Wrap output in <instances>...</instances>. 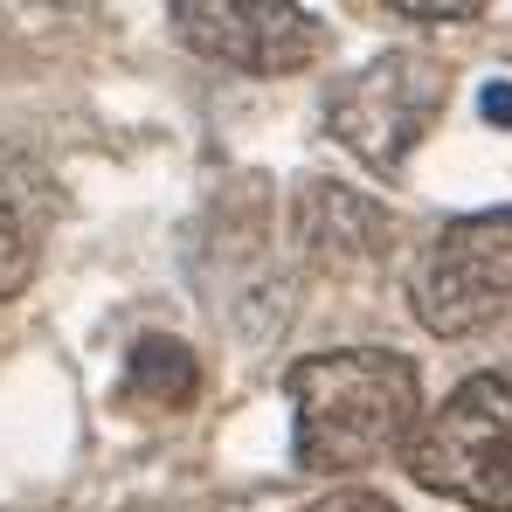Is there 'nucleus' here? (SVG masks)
<instances>
[{
  "mask_svg": "<svg viewBox=\"0 0 512 512\" xmlns=\"http://www.w3.org/2000/svg\"><path fill=\"white\" fill-rule=\"evenodd\" d=\"M125 388H132L139 402H153V409H180V402H194L201 367H194V353L180 340L146 333V340L132 346V360H125Z\"/></svg>",
  "mask_w": 512,
  "mask_h": 512,
  "instance_id": "nucleus-7",
  "label": "nucleus"
},
{
  "mask_svg": "<svg viewBox=\"0 0 512 512\" xmlns=\"http://www.w3.org/2000/svg\"><path fill=\"white\" fill-rule=\"evenodd\" d=\"M291 395V450L298 471H367L388 450H402L423 423V381L416 360L388 346H333L305 353L284 374Z\"/></svg>",
  "mask_w": 512,
  "mask_h": 512,
  "instance_id": "nucleus-1",
  "label": "nucleus"
},
{
  "mask_svg": "<svg viewBox=\"0 0 512 512\" xmlns=\"http://www.w3.org/2000/svg\"><path fill=\"white\" fill-rule=\"evenodd\" d=\"M305 512H402V506H388L381 492H333V499H319V506H305Z\"/></svg>",
  "mask_w": 512,
  "mask_h": 512,
  "instance_id": "nucleus-10",
  "label": "nucleus"
},
{
  "mask_svg": "<svg viewBox=\"0 0 512 512\" xmlns=\"http://www.w3.org/2000/svg\"><path fill=\"white\" fill-rule=\"evenodd\" d=\"M298 243L319 263H367L388 243V215L340 180H305L298 187Z\"/></svg>",
  "mask_w": 512,
  "mask_h": 512,
  "instance_id": "nucleus-6",
  "label": "nucleus"
},
{
  "mask_svg": "<svg viewBox=\"0 0 512 512\" xmlns=\"http://www.w3.org/2000/svg\"><path fill=\"white\" fill-rule=\"evenodd\" d=\"M409 450V478L471 512H512V374H471L429 409Z\"/></svg>",
  "mask_w": 512,
  "mask_h": 512,
  "instance_id": "nucleus-2",
  "label": "nucleus"
},
{
  "mask_svg": "<svg viewBox=\"0 0 512 512\" xmlns=\"http://www.w3.org/2000/svg\"><path fill=\"white\" fill-rule=\"evenodd\" d=\"M409 305L436 340H464L512 305V208L457 215L409 263Z\"/></svg>",
  "mask_w": 512,
  "mask_h": 512,
  "instance_id": "nucleus-4",
  "label": "nucleus"
},
{
  "mask_svg": "<svg viewBox=\"0 0 512 512\" xmlns=\"http://www.w3.org/2000/svg\"><path fill=\"white\" fill-rule=\"evenodd\" d=\"M167 21L194 56L250 77H298L326 56L319 14L291 0H173Z\"/></svg>",
  "mask_w": 512,
  "mask_h": 512,
  "instance_id": "nucleus-5",
  "label": "nucleus"
},
{
  "mask_svg": "<svg viewBox=\"0 0 512 512\" xmlns=\"http://www.w3.org/2000/svg\"><path fill=\"white\" fill-rule=\"evenodd\" d=\"M28 270H35V222H28L21 194L0 180V298H7V291H21V284H28Z\"/></svg>",
  "mask_w": 512,
  "mask_h": 512,
  "instance_id": "nucleus-8",
  "label": "nucleus"
},
{
  "mask_svg": "<svg viewBox=\"0 0 512 512\" xmlns=\"http://www.w3.org/2000/svg\"><path fill=\"white\" fill-rule=\"evenodd\" d=\"M402 21H478L485 7L478 0H395Z\"/></svg>",
  "mask_w": 512,
  "mask_h": 512,
  "instance_id": "nucleus-9",
  "label": "nucleus"
},
{
  "mask_svg": "<svg viewBox=\"0 0 512 512\" xmlns=\"http://www.w3.org/2000/svg\"><path fill=\"white\" fill-rule=\"evenodd\" d=\"M443 104H450L443 63L423 56V49H388V56L360 63L353 77L333 84L326 125H333V139H340L360 167L395 173L429 139V125L443 118Z\"/></svg>",
  "mask_w": 512,
  "mask_h": 512,
  "instance_id": "nucleus-3",
  "label": "nucleus"
},
{
  "mask_svg": "<svg viewBox=\"0 0 512 512\" xmlns=\"http://www.w3.org/2000/svg\"><path fill=\"white\" fill-rule=\"evenodd\" d=\"M478 111H485L492 125H506V132H512V84H485V97H478Z\"/></svg>",
  "mask_w": 512,
  "mask_h": 512,
  "instance_id": "nucleus-11",
  "label": "nucleus"
}]
</instances>
